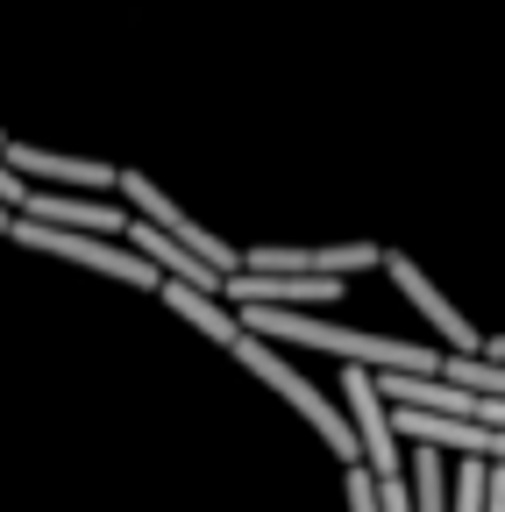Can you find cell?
<instances>
[{
    "instance_id": "1",
    "label": "cell",
    "mask_w": 505,
    "mask_h": 512,
    "mask_svg": "<svg viewBox=\"0 0 505 512\" xmlns=\"http://www.w3.org/2000/svg\"><path fill=\"white\" fill-rule=\"evenodd\" d=\"M228 356H235L249 377H264V392H278V399H285V406H292V413H299L313 434H321L335 463H363V441H356V420H349V406H335V399H328L313 377H299V370H292V363H285V356H278L264 335H249V328H242V342H235Z\"/></svg>"
},
{
    "instance_id": "2",
    "label": "cell",
    "mask_w": 505,
    "mask_h": 512,
    "mask_svg": "<svg viewBox=\"0 0 505 512\" xmlns=\"http://www.w3.org/2000/svg\"><path fill=\"white\" fill-rule=\"evenodd\" d=\"M22 249H43V256H65V264H79V271H100V278H114V285H136V292H157L164 285V271L150 264V256L136 249V242H107V235H86V228H57V221H36V214H15V228H8Z\"/></svg>"
},
{
    "instance_id": "3",
    "label": "cell",
    "mask_w": 505,
    "mask_h": 512,
    "mask_svg": "<svg viewBox=\"0 0 505 512\" xmlns=\"http://www.w3.org/2000/svg\"><path fill=\"white\" fill-rule=\"evenodd\" d=\"M342 406H349V420H356L363 463H370L377 477H399V470H406V463H399V420H392V399H385V384H377V370H363V363L342 370Z\"/></svg>"
},
{
    "instance_id": "4",
    "label": "cell",
    "mask_w": 505,
    "mask_h": 512,
    "mask_svg": "<svg viewBox=\"0 0 505 512\" xmlns=\"http://www.w3.org/2000/svg\"><path fill=\"white\" fill-rule=\"evenodd\" d=\"M121 200H129V207H136L143 221H157L164 235H178V242H193V249L207 256V264H214V271H228V278L242 271V256H235V249H228L221 235H207V221H193V214H185V207L171 200V192H164V185H150L143 171H121Z\"/></svg>"
},
{
    "instance_id": "5",
    "label": "cell",
    "mask_w": 505,
    "mask_h": 512,
    "mask_svg": "<svg viewBox=\"0 0 505 512\" xmlns=\"http://www.w3.org/2000/svg\"><path fill=\"white\" fill-rule=\"evenodd\" d=\"M385 278H392V285L413 299V313L427 320V328H434L441 342H449V356H477V349H484V335H477L470 320L449 306V292H441V285H434V278L413 264V256H399V249H392V256H385Z\"/></svg>"
},
{
    "instance_id": "6",
    "label": "cell",
    "mask_w": 505,
    "mask_h": 512,
    "mask_svg": "<svg viewBox=\"0 0 505 512\" xmlns=\"http://www.w3.org/2000/svg\"><path fill=\"white\" fill-rule=\"evenodd\" d=\"M8 164L22 178H43L57 192H121V171L100 157H65V150H36V143H8Z\"/></svg>"
},
{
    "instance_id": "7",
    "label": "cell",
    "mask_w": 505,
    "mask_h": 512,
    "mask_svg": "<svg viewBox=\"0 0 505 512\" xmlns=\"http://www.w3.org/2000/svg\"><path fill=\"white\" fill-rule=\"evenodd\" d=\"M22 214L57 221V228H86V235H129V221H136V207L129 200L114 207L107 192H29Z\"/></svg>"
},
{
    "instance_id": "8",
    "label": "cell",
    "mask_w": 505,
    "mask_h": 512,
    "mask_svg": "<svg viewBox=\"0 0 505 512\" xmlns=\"http://www.w3.org/2000/svg\"><path fill=\"white\" fill-rule=\"evenodd\" d=\"M157 299H164L178 320H193L207 342H221V349H235V342H242V313H228V306H221V292H200V285L164 278V285H157Z\"/></svg>"
},
{
    "instance_id": "9",
    "label": "cell",
    "mask_w": 505,
    "mask_h": 512,
    "mask_svg": "<svg viewBox=\"0 0 505 512\" xmlns=\"http://www.w3.org/2000/svg\"><path fill=\"white\" fill-rule=\"evenodd\" d=\"M441 377H456V384H470V392H491V399H505V363L498 356H449L441 363Z\"/></svg>"
},
{
    "instance_id": "10",
    "label": "cell",
    "mask_w": 505,
    "mask_h": 512,
    "mask_svg": "<svg viewBox=\"0 0 505 512\" xmlns=\"http://www.w3.org/2000/svg\"><path fill=\"white\" fill-rule=\"evenodd\" d=\"M342 498H349V512H385V491H377V470L370 463H349Z\"/></svg>"
},
{
    "instance_id": "11",
    "label": "cell",
    "mask_w": 505,
    "mask_h": 512,
    "mask_svg": "<svg viewBox=\"0 0 505 512\" xmlns=\"http://www.w3.org/2000/svg\"><path fill=\"white\" fill-rule=\"evenodd\" d=\"M484 356H498V363H505V335H491V342H484Z\"/></svg>"
},
{
    "instance_id": "12",
    "label": "cell",
    "mask_w": 505,
    "mask_h": 512,
    "mask_svg": "<svg viewBox=\"0 0 505 512\" xmlns=\"http://www.w3.org/2000/svg\"><path fill=\"white\" fill-rule=\"evenodd\" d=\"M8 228H15V207H8V200H0V235H8Z\"/></svg>"
},
{
    "instance_id": "13",
    "label": "cell",
    "mask_w": 505,
    "mask_h": 512,
    "mask_svg": "<svg viewBox=\"0 0 505 512\" xmlns=\"http://www.w3.org/2000/svg\"><path fill=\"white\" fill-rule=\"evenodd\" d=\"M8 143H15V136H8V128H0V150H8Z\"/></svg>"
}]
</instances>
